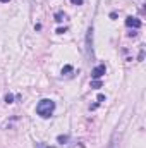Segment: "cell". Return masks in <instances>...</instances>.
<instances>
[{
  "label": "cell",
  "mask_w": 146,
  "mask_h": 148,
  "mask_svg": "<svg viewBox=\"0 0 146 148\" xmlns=\"http://www.w3.org/2000/svg\"><path fill=\"white\" fill-rule=\"evenodd\" d=\"M67 140H69L67 136H59V143H65Z\"/></svg>",
  "instance_id": "obj_9"
},
{
  "label": "cell",
  "mask_w": 146,
  "mask_h": 148,
  "mask_svg": "<svg viewBox=\"0 0 146 148\" xmlns=\"http://www.w3.org/2000/svg\"><path fill=\"white\" fill-rule=\"evenodd\" d=\"M126 26H129V28H141V21L138 19V17H127L126 19Z\"/></svg>",
  "instance_id": "obj_3"
},
{
  "label": "cell",
  "mask_w": 146,
  "mask_h": 148,
  "mask_svg": "<svg viewBox=\"0 0 146 148\" xmlns=\"http://www.w3.org/2000/svg\"><path fill=\"white\" fill-rule=\"evenodd\" d=\"M55 17H57V21H64V17H65V16H64L62 12H59V14H55Z\"/></svg>",
  "instance_id": "obj_6"
},
{
  "label": "cell",
  "mask_w": 146,
  "mask_h": 148,
  "mask_svg": "<svg viewBox=\"0 0 146 148\" xmlns=\"http://www.w3.org/2000/svg\"><path fill=\"white\" fill-rule=\"evenodd\" d=\"M53 110H55V102H53V100H48V98L41 100V102L36 105V114L41 115L43 119L50 117V115L53 114Z\"/></svg>",
  "instance_id": "obj_1"
},
{
  "label": "cell",
  "mask_w": 146,
  "mask_h": 148,
  "mask_svg": "<svg viewBox=\"0 0 146 148\" xmlns=\"http://www.w3.org/2000/svg\"><path fill=\"white\" fill-rule=\"evenodd\" d=\"M74 3H77V5H79V3H83V0H72Z\"/></svg>",
  "instance_id": "obj_10"
},
{
  "label": "cell",
  "mask_w": 146,
  "mask_h": 148,
  "mask_svg": "<svg viewBox=\"0 0 146 148\" xmlns=\"http://www.w3.org/2000/svg\"><path fill=\"white\" fill-rule=\"evenodd\" d=\"M12 100H14L12 95H7V97H5V102H7V103H12Z\"/></svg>",
  "instance_id": "obj_8"
},
{
  "label": "cell",
  "mask_w": 146,
  "mask_h": 148,
  "mask_svg": "<svg viewBox=\"0 0 146 148\" xmlns=\"http://www.w3.org/2000/svg\"><path fill=\"white\" fill-rule=\"evenodd\" d=\"M105 73H107V67H105L103 64H100V66H96V67L91 71V77H93V79H100Z\"/></svg>",
  "instance_id": "obj_2"
},
{
  "label": "cell",
  "mask_w": 146,
  "mask_h": 148,
  "mask_svg": "<svg viewBox=\"0 0 146 148\" xmlns=\"http://www.w3.org/2000/svg\"><path fill=\"white\" fill-rule=\"evenodd\" d=\"M91 88H102V83H100L98 79H95V81L91 83Z\"/></svg>",
  "instance_id": "obj_5"
},
{
  "label": "cell",
  "mask_w": 146,
  "mask_h": 148,
  "mask_svg": "<svg viewBox=\"0 0 146 148\" xmlns=\"http://www.w3.org/2000/svg\"><path fill=\"white\" fill-rule=\"evenodd\" d=\"M71 71H72V67H71V66H65V67L62 69V74H65V73H71Z\"/></svg>",
  "instance_id": "obj_7"
},
{
  "label": "cell",
  "mask_w": 146,
  "mask_h": 148,
  "mask_svg": "<svg viewBox=\"0 0 146 148\" xmlns=\"http://www.w3.org/2000/svg\"><path fill=\"white\" fill-rule=\"evenodd\" d=\"M107 148H119V143H117V134H113L112 136V140H110V143H108V147Z\"/></svg>",
  "instance_id": "obj_4"
},
{
  "label": "cell",
  "mask_w": 146,
  "mask_h": 148,
  "mask_svg": "<svg viewBox=\"0 0 146 148\" xmlns=\"http://www.w3.org/2000/svg\"><path fill=\"white\" fill-rule=\"evenodd\" d=\"M0 2H2V3H5V2H9V0H0Z\"/></svg>",
  "instance_id": "obj_11"
}]
</instances>
